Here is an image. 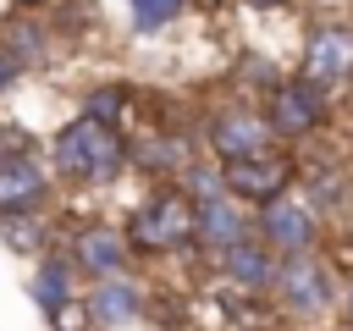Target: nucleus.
I'll return each instance as SVG.
<instances>
[{"instance_id":"16","label":"nucleus","mask_w":353,"mask_h":331,"mask_svg":"<svg viewBox=\"0 0 353 331\" xmlns=\"http://www.w3.org/2000/svg\"><path fill=\"white\" fill-rule=\"evenodd\" d=\"M83 292V276H77V265H72V254L66 248H50V254H39L33 259V276H28V298L39 303V314H55L61 303H72Z\"/></svg>"},{"instance_id":"20","label":"nucleus","mask_w":353,"mask_h":331,"mask_svg":"<svg viewBox=\"0 0 353 331\" xmlns=\"http://www.w3.org/2000/svg\"><path fill=\"white\" fill-rule=\"evenodd\" d=\"M132 99H138V88L132 83H94L77 105V116H88V121H99V127H116V132H127V121H132Z\"/></svg>"},{"instance_id":"25","label":"nucleus","mask_w":353,"mask_h":331,"mask_svg":"<svg viewBox=\"0 0 353 331\" xmlns=\"http://www.w3.org/2000/svg\"><path fill=\"white\" fill-rule=\"evenodd\" d=\"M22 149H44L22 121H0V154H22Z\"/></svg>"},{"instance_id":"30","label":"nucleus","mask_w":353,"mask_h":331,"mask_svg":"<svg viewBox=\"0 0 353 331\" xmlns=\"http://www.w3.org/2000/svg\"><path fill=\"white\" fill-rule=\"evenodd\" d=\"M342 248H347V254H353V215H347V221H342Z\"/></svg>"},{"instance_id":"5","label":"nucleus","mask_w":353,"mask_h":331,"mask_svg":"<svg viewBox=\"0 0 353 331\" xmlns=\"http://www.w3.org/2000/svg\"><path fill=\"white\" fill-rule=\"evenodd\" d=\"M259 105H265V121H270V132H276V143H281V149L314 143V138L336 121V94H325V88L303 83L298 72H287V77H281Z\"/></svg>"},{"instance_id":"12","label":"nucleus","mask_w":353,"mask_h":331,"mask_svg":"<svg viewBox=\"0 0 353 331\" xmlns=\"http://www.w3.org/2000/svg\"><path fill=\"white\" fill-rule=\"evenodd\" d=\"M149 298H154V292L143 287L138 270L83 287V309H88V325H94V331H132V325L149 314Z\"/></svg>"},{"instance_id":"22","label":"nucleus","mask_w":353,"mask_h":331,"mask_svg":"<svg viewBox=\"0 0 353 331\" xmlns=\"http://www.w3.org/2000/svg\"><path fill=\"white\" fill-rule=\"evenodd\" d=\"M176 188L188 193V204H210V199H226V182H221V160H210V154H193V160L176 171Z\"/></svg>"},{"instance_id":"11","label":"nucleus","mask_w":353,"mask_h":331,"mask_svg":"<svg viewBox=\"0 0 353 331\" xmlns=\"http://www.w3.org/2000/svg\"><path fill=\"white\" fill-rule=\"evenodd\" d=\"M61 248L72 254V265H77L83 281H110V276H127L138 265L132 248H127V237H121V226H110V221H77Z\"/></svg>"},{"instance_id":"4","label":"nucleus","mask_w":353,"mask_h":331,"mask_svg":"<svg viewBox=\"0 0 353 331\" xmlns=\"http://www.w3.org/2000/svg\"><path fill=\"white\" fill-rule=\"evenodd\" d=\"M270 298H276V309H281L287 320L320 325V320H331V314H336V298H342V270H336V259H325V248H320V254L281 259Z\"/></svg>"},{"instance_id":"26","label":"nucleus","mask_w":353,"mask_h":331,"mask_svg":"<svg viewBox=\"0 0 353 331\" xmlns=\"http://www.w3.org/2000/svg\"><path fill=\"white\" fill-rule=\"evenodd\" d=\"M336 325L353 331V276H342V298H336Z\"/></svg>"},{"instance_id":"14","label":"nucleus","mask_w":353,"mask_h":331,"mask_svg":"<svg viewBox=\"0 0 353 331\" xmlns=\"http://www.w3.org/2000/svg\"><path fill=\"white\" fill-rule=\"evenodd\" d=\"M292 193H298L320 221H325V215L336 221V215L353 204V171H347L342 160H303V154H298V188H292Z\"/></svg>"},{"instance_id":"32","label":"nucleus","mask_w":353,"mask_h":331,"mask_svg":"<svg viewBox=\"0 0 353 331\" xmlns=\"http://www.w3.org/2000/svg\"><path fill=\"white\" fill-rule=\"evenodd\" d=\"M347 171H353V143H347Z\"/></svg>"},{"instance_id":"3","label":"nucleus","mask_w":353,"mask_h":331,"mask_svg":"<svg viewBox=\"0 0 353 331\" xmlns=\"http://www.w3.org/2000/svg\"><path fill=\"white\" fill-rule=\"evenodd\" d=\"M199 143H204V154L221 160V166L281 149L276 132H270V121H265V105L248 99V94H237V88H226V83H221V94L204 105V116H199Z\"/></svg>"},{"instance_id":"19","label":"nucleus","mask_w":353,"mask_h":331,"mask_svg":"<svg viewBox=\"0 0 353 331\" xmlns=\"http://www.w3.org/2000/svg\"><path fill=\"white\" fill-rule=\"evenodd\" d=\"M0 248H11L22 259H39V254L61 248V226L50 221V210H39V215H6L0 221Z\"/></svg>"},{"instance_id":"10","label":"nucleus","mask_w":353,"mask_h":331,"mask_svg":"<svg viewBox=\"0 0 353 331\" xmlns=\"http://www.w3.org/2000/svg\"><path fill=\"white\" fill-rule=\"evenodd\" d=\"M55 171L44 160V149H22V154H0V221L6 215H39L55 204Z\"/></svg>"},{"instance_id":"21","label":"nucleus","mask_w":353,"mask_h":331,"mask_svg":"<svg viewBox=\"0 0 353 331\" xmlns=\"http://www.w3.org/2000/svg\"><path fill=\"white\" fill-rule=\"evenodd\" d=\"M281 77H287V72H281L270 55H259V50H243V55L226 66V88H237V94H248V99H265Z\"/></svg>"},{"instance_id":"7","label":"nucleus","mask_w":353,"mask_h":331,"mask_svg":"<svg viewBox=\"0 0 353 331\" xmlns=\"http://www.w3.org/2000/svg\"><path fill=\"white\" fill-rule=\"evenodd\" d=\"M254 237L276 259H298V254H320L325 248V221L298 193H281V199H270V204L254 210Z\"/></svg>"},{"instance_id":"6","label":"nucleus","mask_w":353,"mask_h":331,"mask_svg":"<svg viewBox=\"0 0 353 331\" xmlns=\"http://www.w3.org/2000/svg\"><path fill=\"white\" fill-rule=\"evenodd\" d=\"M298 77L325 88V94L353 88V22L314 17L303 28V44H298Z\"/></svg>"},{"instance_id":"8","label":"nucleus","mask_w":353,"mask_h":331,"mask_svg":"<svg viewBox=\"0 0 353 331\" xmlns=\"http://www.w3.org/2000/svg\"><path fill=\"white\" fill-rule=\"evenodd\" d=\"M204 154L199 149V121H182V127H143L138 138H127V171H138L149 188L154 182H176V171Z\"/></svg>"},{"instance_id":"9","label":"nucleus","mask_w":353,"mask_h":331,"mask_svg":"<svg viewBox=\"0 0 353 331\" xmlns=\"http://www.w3.org/2000/svg\"><path fill=\"white\" fill-rule=\"evenodd\" d=\"M221 182H226V199H237L243 210H259V204L298 188V149H270V154H254V160H232V166H221Z\"/></svg>"},{"instance_id":"27","label":"nucleus","mask_w":353,"mask_h":331,"mask_svg":"<svg viewBox=\"0 0 353 331\" xmlns=\"http://www.w3.org/2000/svg\"><path fill=\"white\" fill-rule=\"evenodd\" d=\"M17 77H22V66H17V61H11L6 50H0V99H6L11 88H17Z\"/></svg>"},{"instance_id":"2","label":"nucleus","mask_w":353,"mask_h":331,"mask_svg":"<svg viewBox=\"0 0 353 331\" xmlns=\"http://www.w3.org/2000/svg\"><path fill=\"white\" fill-rule=\"evenodd\" d=\"M121 237L132 248V259H176L193 254V204L176 182H154L143 188V199L127 210Z\"/></svg>"},{"instance_id":"1","label":"nucleus","mask_w":353,"mask_h":331,"mask_svg":"<svg viewBox=\"0 0 353 331\" xmlns=\"http://www.w3.org/2000/svg\"><path fill=\"white\" fill-rule=\"evenodd\" d=\"M44 160H50L55 182L99 193V188H116V182L127 177V132L99 127V121H88V116H72V121H61L55 138L44 143Z\"/></svg>"},{"instance_id":"18","label":"nucleus","mask_w":353,"mask_h":331,"mask_svg":"<svg viewBox=\"0 0 353 331\" xmlns=\"http://www.w3.org/2000/svg\"><path fill=\"white\" fill-rule=\"evenodd\" d=\"M215 303H221V320H226L232 331H281V325H287V314H281V309H276V298H265V292L221 287V292H215Z\"/></svg>"},{"instance_id":"31","label":"nucleus","mask_w":353,"mask_h":331,"mask_svg":"<svg viewBox=\"0 0 353 331\" xmlns=\"http://www.w3.org/2000/svg\"><path fill=\"white\" fill-rule=\"evenodd\" d=\"M243 6H254V11H276V6H287V0H243Z\"/></svg>"},{"instance_id":"28","label":"nucleus","mask_w":353,"mask_h":331,"mask_svg":"<svg viewBox=\"0 0 353 331\" xmlns=\"http://www.w3.org/2000/svg\"><path fill=\"white\" fill-rule=\"evenodd\" d=\"M188 6H199V17H215V11H226L232 0H188Z\"/></svg>"},{"instance_id":"15","label":"nucleus","mask_w":353,"mask_h":331,"mask_svg":"<svg viewBox=\"0 0 353 331\" xmlns=\"http://www.w3.org/2000/svg\"><path fill=\"white\" fill-rule=\"evenodd\" d=\"M210 270H215V281H221V287H237V292H265V298H270L281 259H276L259 237H243L237 248H226L221 259H210Z\"/></svg>"},{"instance_id":"29","label":"nucleus","mask_w":353,"mask_h":331,"mask_svg":"<svg viewBox=\"0 0 353 331\" xmlns=\"http://www.w3.org/2000/svg\"><path fill=\"white\" fill-rule=\"evenodd\" d=\"M11 11H44V6H55V0H6Z\"/></svg>"},{"instance_id":"24","label":"nucleus","mask_w":353,"mask_h":331,"mask_svg":"<svg viewBox=\"0 0 353 331\" xmlns=\"http://www.w3.org/2000/svg\"><path fill=\"white\" fill-rule=\"evenodd\" d=\"M44 320H50V331H94V325H88V309H83V292H77L72 303H61L55 314H44Z\"/></svg>"},{"instance_id":"23","label":"nucleus","mask_w":353,"mask_h":331,"mask_svg":"<svg viewBox=\"0 0 353 331\" xmlns=\"http://www.w3.org/2000/svg\"><path fill=\"white\" fill-rule=\"evenodd\" d=\"M127 11H132V33L138 39H154V33H165L188 11V0H127Z\"/></svg>"},{"instance_id":"33","label":"nucleus","mask_w":353,"mask_h":331,"mask_svg":"<svg viewBox=\"0 0 353 331\" xmlns=\"http://www.w3.org/2000/svg\"><path fill=\"white\" fill-rule=\"evenodd\" d=\"M347 105H353V99H347Z\"/></svg>"},{"instance_id":"13","label":"nucleus","mask_w":353,"mask_h":331,"mask_svg":"<svg viewBox=\"0 0 353 331\" xmlns=\"http://www.w3.org/2000/svg\"><path fill=\"white\" fill-rule=\"evenodd\" d=\"M243 237H254V210H243L237 199L193 204V254H199V259H221V254L237 248Z\"/></svg>"},{"instance_id":"17","label":"nucleus","mask_w":353,"mask_h":331,"mask_svg":"<svg viewBox=\"0 0 353 331\" xmlns=\"http://www.w3.org/2000/svg\"><path fill=\"white\" fill-rule=\"evenodd\" d=\"M0 50H6L22 72H33V66H50L55 33H50V22L33 17V11H11V17L0 22Z\"/></svg>"}]
</instances>
